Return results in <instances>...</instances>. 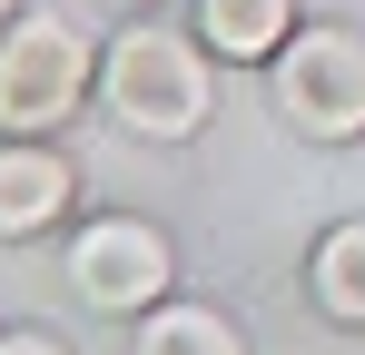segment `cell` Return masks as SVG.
I'll return each mask as SVG.
<instances>
[{
  "instance_id": "cell-1",
  "label": "cell",
  "mask_w": 365,
  "mask_h": 355,
  "mask_svg": "<svg viewBox=\"0 0 365 355\" xmlns=\"http://www.w3.org/2000/svg\"><path fill=\"white\" fill-rule=\"evenodd\" d=\"M99 99H109V118L128 138H187L207 118V59L178 30H128L99 59Z\"/></svg>"
},
{
  "instance_id": "cell-2",
  "label": "cell",
  "mask_w": 365,
  "mask_h": 355,
  "mask_svg": "<svg viewBox=\"0 0 365 355\" xmlns=\"http://www.w3.org/2000/svg\"><path fill=\"white\" fill-rule=\"evenodd\" d=\"M89 40L69 30L60 10H30V20H10L0 30V128L10 138H40V128H60L79 99H89Z\"/></svg>"
},
{
  "instance_id": "cell-3",
  "label": "cell",
  "mask_w": 365,
  "mask_h": 355,
  "mask_svg": "<svg viewBox=\"0 0 365 355\" xmlns=\"http://www.w3.org/2000/svg\"><path fill=\"white\" fill-rule=\"evenodd\" d=\"M277 118L297 138H356L365 128V30H297L277 50Z\"/></svg>"
},
{
  "instance_id": "cell-4",
  "label": "cell",
  "mask_w": 365,
  "mask_h": 355,
  "mask_svg": "<svg viewBox=\"0 0 365 355\" xmlns=\"http://www.w3.org/2000/svg\"><path fill=\"white\" fill-rule=\"evenodd\" d=\"M69 296L99 306V316H138L168 296V237L148 217H99V227L69 237Z\"/></svg>"
},
{
  "instance_id": "cell-5",
  "label": "cell",
  "mask_w": 365,
  "mask_h": 355,
  "mask_svg": "<svg viewBox=\"0 0 365 355\" xmlns=\"http://www.w3.org/2000/svg\"><path fill=\"white\" fill-rule=\"evenodd\" d=\"M69 207V158L60 148H0V237H40Z\"/></svg>"
},
{
  "instance_id": "cell-6",
  "label": "cell",
  "mask_w": 365,
  "mask_h": 355,
  "mask_svg": "<svg viewBox=\"0 0 365 355\" xmlns=\"http://www.w3.org/2000/svg\"><path fill=\"white\" fill-rule=\"evenodd\" d=\"M197 40L217 59H277L297 40V0H197Z\"/></svg>"
},
{
  "instance_id": "cell-7",
  "label": "cell",
  "mask_w": 365,
  "mask_h": 355,
  "mask_svg": "<svg viewBox=\"0 0 365 355\" xmlns=\"http://www.w3.org/2000/svg\"><path fill=\"white\" fill-rule=\"evenodd\" d=\"M316 306L336 316V326H365V217H346V227L316 237Z\"/></svg>"
},
{
  "instance_id": "cell-8",
  "label": "cell",
  "mask_w": 365,
  "mask_h": 355,
  "mask_svg": "<svg viewBox=\"0 0 365 355\" xmlns=\"http://www.w3.org/2000/svg\"><path fill=\"white\" fill-rule=\"evenodd\" d=\"M138 355H247V336L217 306H148L138 316Z\"/></svg>"
},
{
  "instance_id": "cell-9",
  "label": "cell",
  "mask_w": 365,
  "mask_h": 355,
  "mask_svg": "<svg viewBox=\"0 0 365 355\" xmlns=\"http://www.w3.org/2000/svg\"><path fill=\"white\" fill-rule=\"evenodd\" d=\"M0 355H69L60 336H0Z\"/></svg>"
},
{
  "instance_id": "cell-10",
  "label": "cell",
  "mask_w": 365,
  "mask_h": 355,
  "mask_svg": "<svg viewBox=\"0 0 365 355\" xmlns=\"http://www.w3.org/2000/svg\"><path fill=\"white\" fill-rule=\"evenodd\" d=\"M0 30H10V0H0Z\"/></svg>"
},
{
  "instance_id": "cell-11",
  "label": "cell",
  "mask_w": 365,
  "mask_h": 355,
  "mask_svg": "<svg viewBox=\"0 0 365 355\" xmlns=\"http://www.w3.org/2000/svg\"><path fill=\"white\" fill-rule=\"evenodd\" d=\"M109 10H138V0H109Z\"/></svg>"
}]
</instances>
